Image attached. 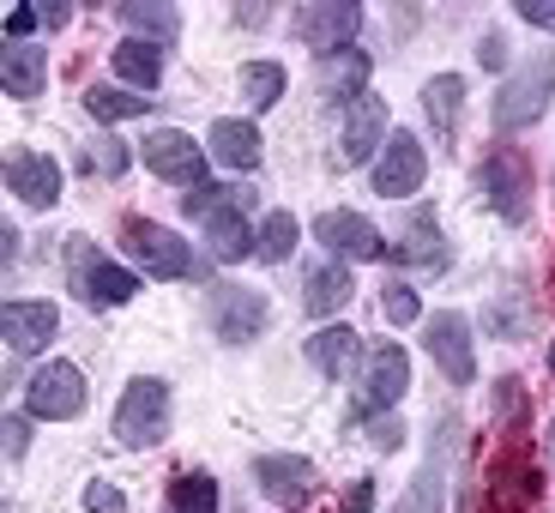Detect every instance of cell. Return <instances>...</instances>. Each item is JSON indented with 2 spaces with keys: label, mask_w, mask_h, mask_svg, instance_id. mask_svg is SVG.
<instances>
[{
  "label": "cell",
  "mask_w": 555,
  "mask_h": 513,
  "mask_svg": "<svg viewBox=\"0 0 555 513\" xmlns=\"http://www.w3.org/2000/svg\"><path fill=\"white\" fill-rule=\"evenodd\" d=\"M85 164H91V169H103V176H121V169L133 164V152H127L121 139H98V145L85 152Z\"/></svg>",
  "instance_id": "cell-37"
},
{
  "label": "cell",
  "mask_w": 555,
  "mask_h": 513,
  "mask_svg": "<svg viewBox=\"0 0 555 513\" xmlns=\"http://www.w3.org/2000/svg\"><path fill=\"white\" fill-rule=\"evenodd\" d=\"M13 254H18V230L0 218V266H13Z\"/></svg>",
  "instance_id": "cell-45"
},
{
  "label": "cell",
  "mask_w": 555,
  "mask_h": 513,
  "mask_svg": "<svg viewBox=\"0 0 555 513\" xmlns=\"http://www.w3.org/2000/svg\"><path fill=\"white\" fill-rule=\"evenodd\" d=\"M254 484H260V496L272 501V508H308L314 501V489H320V472L308 465L302 453H266V459H254Z\"/></svg>",
  "instance_id": "cell-10"
},
{
  "label": "cell",
  "mask_w": 555,
  "mask_h": 513,
  "mask_svg": "<svg viewBox=\"0 0 555 513\" xmlns=\"http://www.w3.org/2000/svg\"><path fill=\"white\" fill-rule=\"evenodd\" d=\"M115 73H121L127 85H139V98L145 91H157V79H164V49L157 42H139V37H127V42H115Z\"/></svg>",
  "instance_id": "cell-23"
},
{
  "label": "cell",
  "mask_w": 555,
  "mask_h": 513,
  "mask_svg": "<svg viewBox=\"0 0 555 513\" xmlns=\"http://www.w3.org/2000/svg\"><path fill=\"white\" fill-rule=\"evenodd\" d=\"M369 441H375V447H387V453H392V447L404 441V429H399V423H392V416H380V423H375V435H369Z\"/></svg>",
  "instance_id": "cell-44"
},
{
  "label": "cell",
  "mask_w": 555,
  "mask_h": 513,
  "mask_svg": "<svg viewBox=\"0 0 555 513\" xmlns=\"http://www.w3.org/2000/svg\"><path fill=\"white\" fill-rule=\"evenodd\" d=\"M0 181H7L30 211H49L61 200V164L49 152H30V145L0 152Z\"/></svg>",
  "instance_id": "cell-7"
},
{
  "label": "cell",
  "mask_w": 555,
  "mask_h": 513,
  "mask_svg": "<svg viewBox=\"0 0 555 513\" xmlns=\"http://www.w3.org/2000/svg\"><path fill=\"white\" fill-rule=\"evenodd\" d=\"M526 416H531L526 387H519L514 375H507V381H495V423H501V429H507V435H519V429H526Z\"/></svg>",
  "instance_id": "cell-35"
},
{
  "label": "cell",
  "mask_w": 555,
  "mask_h": 513,
  "mask_svg": "<svg viewBox=\"0 0 555 513\" xmlns=\"http://www.w3.org/2000/svg\"><path fill=\"white\" fill-rule=\"evenodd\" d=\"M206 242H211V254H218L223 266H230V260H248V254H254L248 194H236V188H230V200H218V206L206 211Z\"/></svg>",
  "instance_id": "cell-17"
},
{
  "label": "cell",
  "mask_w": 555,
  "mask_h": 513,
  "mask_svg": "<svg viewBox=\"0 0 555 513\" xmlns=\"http://www.w3.org/2000/svg\"><path fill=\"white\" fill-rule=\"evenodd\" d=\"M423 345H429V357L441 362V375L453 381V387H472V381H477L472 320H465V315H453V308H447V315H435V320H429V338H423Z\"/></svg>",
  "instance_id": "cell-15"
},
{
  "label": "cell",
  "mask_w": 555,
  "mask_h": 513,
  "mask_svg": "<svg viewBox=\"0 0 555 513\" xmlns=\"http://www.w3.org/2000/svg\"><path fill=\"white\" fill-rule=\"evenodd\" d=\"M543 496V477L526 453H501L483 477V508L477 513H531Z\"/></svg>",
  "instance_id": "cell-5"
},
{
  "label": "cell",
  "mask_w": 555,
  "mask_h": 513,
  "mask_svg": "<svg viewBox=\"0 0 555 513\" xmlns=\"http://www.w3.org/2000/svg\"><path fill=\"white\" fill-rule=\"evenodd\" d=\"M296 242H302V230H296L291 211H272V218L254 230V254H260V260H291Z\"/></svg>",
  "instance_id": "cell-31"
},
{
  "label": "cell",
  "mask_w": 555,
  "mask_h": 513,
  "mask_svg": "<svg viewBox=\"0 0 555 513\" xmlns=\"http://www.w3.org/2000/svg\"><path fill=\"white\" fill-rule=\"evenodd\" d=\"M483 326H489L495 338H519V333L531 326V303H526V296H514V291L495 296V303L483 308Z\"/></svg>",
  "instance_id": "cell-34"
},
{
  "label": "cell",
  "mask_w": 555,
  "mask_h": 513,
  "mask_svg": "<svg viewBox=\"0 0 555 513\" xmlns=\"http://www.w3.org/2000/svg\"><path fill=\"white\" fill-rule=\"evenodd\" d=\"M139 157H145V169H152V176L176 181V188H199V181H206V152H199L188 133H176V127H157V133H145Z\"/></svg>",
  "instance_id": "cell-11"
},
{
  "label": "cell",
  "mask_w": 555,
  "mask_h": 513,
  "mask_svg": "<svg viewBox=\"0 0 555 513\" xmlns=\"http://www.w3.org/2000/svg\"><path fill=\"white\" fill-rule=\"evenodd\" d=\"M0 513H13V508H7V501H0Z\"/></svg>",
  "instance_id": "cell-48"
},
{
  "label": "cell",
  "mask_w": 555,
  "mask_h": 513,
  "mask_svg": "<svg viewBox=\"0 0 555 513\" xmlns=\"http://www.w3.org/2000/svg\"><path fill=\"white\" fill-rule=\"evenodd\" d=\"M25 411L42 416V423H67V416L85 411V375L73 362H42L25 387Z\"/></svg>",
  "instance_id": "cell-8"
},
{
  "label": "cell",
  "mask_w": 555,
  "mask_h": 513,
  "mask_svg": "<svg viewBox=\"0 0 555 513\" xmlns=\"http://www.w3.org/2000/svg\"><path fill=\"white\" fill-rule=\"evenodd\" d=\"M49 85V55L37 42H0V91L7 98H37Z\"/></svg>",
  "instance_id": "cell-19"
},
{
  "label": "cell",
  "mask_w": 555,
  "mask_h": 513,
  "mask_svg": "<svg viewBox=\"0 0 555 513\" xmlns=\"http://www.w3.org/2000/svg\"><path fill=\"white\" fill-rule=\"evenodd\" d=\"M0 435H7V453H25V441H30V435H25V423H18V416H13V423H0Z\"/></svg>",
  "instance_id": "cell-46"
},
{
  "label": "cell",
  "mask_w": 555,
  "mask_h": 513,
  "mask_svg": "<svg viewBox=\"0 0 555 513\" xmlns=\"http://www.w3.org/2000/svg\"><path fill=\"white\" fill-rule=\"evenodd\" d=\"M350 296H357V284H350V272L338 260H326V266H314V272H308V296H302L308 315H338Z\"/></svg>",
  "instance_id": "cell-26"
},
{
  "label": "cell",
  "mask_w": 555,
  "mask_h": 513,
  "mask_svg": "<svg viewBox=\"0 0 555 513\" xmlns=\"http://www.w3.org/2000/svg\"><path fill=\"white\" fill-rule=\"evenodd\" d=\"M42 18H37V7H13L7 13V42H30V30H37Z\"/></svg>",
  "instance_id": "cell-40"
},
{
  "label": "cell",
  "mask_w": 555,
  "mask_h": 513,
  "mask_svg": "<svg viewBox=\"0 0 555 513\" xmlns=\"http://www.w3.org/2000/svg\"><path fill=\"white\" fill-rule=\"evenodd\" d=\"M206 145H211V157H218L223 169H260V127L254 121H236V115H223V121H211V133H206Z\"/></svg>",
  "instance_id": "cell-20"
},
{
  "label": "cell",
  "mask_w": 555,
  "mask_h": 513,
  "mask_svg": "<svg viewBox=\"0 0 555 513\" xmlns=\"http://www.w3.org/2000/svg\"><path fill=\"white\" fill-rule=\"evenodd\" d=\"M357 25H362V13L350 0H314V7H296L291 13V30L308 49H320V61L333 55V49H345V42L357 37Z\"/></svg>",
  "instance_id": "cell-13"
},
{
  "label": "cell",
  "mask_w": 555,
  "mask_h": 513,
  "mask_svg": "<svg viewBox=\"0 0 555 513\" xmlns=\"http://www.w3.org/2000/svg\"><path fill=\"white\" fill-rule=\"evenodd\" d=\"M404 387H411V357H404L399 345H380L375 357H369V369H362L357 416H380V411H392V405L404 399Z\"/></svg>",
  "instance_id": "cell-12"
},
{
  "label": "cell",
  "mask_w": 555,
  "mask_h": 513,
  "mask_svg": "<svg viewBox=\"0 0 555 513\" xmlns=\"http://www.w3.org/2000/svg\"><path fill=\"white\" fill-rule=\"evenodd\" d=\"M121 242H127V254L145 266V278H188V272H194V248H188L176 230H164V223L127 218Z\"/></svg>",
  "instance_id": "cell-4"
},
{
  "label": "cell",
  "mask_w": 555,
  "mask_h": 513,
  "mask_svg": "<svg viewBox=\"0 0 555 513\" xmlns=\"http://www.w3.org/2000/svg\"><path fill=\"white\" fill-rule=\"evenodd\" d=\"M85 513H127V496L115 484H85Z\"/></svg>",
  "instance_id": "cell-39"
},
{
  "label": "cell",
  "mask_w": 555,
  "mask_h": 513,
  "mask_svg": "<svg viewBox=\"0 0 555 513\" xmlns=\"http://www.w3.org/2000/svg\"><path fill=\"white\" fill-rule=\"evenodd\" d=\"M477 188H483V200L495 206V218H507V223L531 218V164L514 152V145H495V152L483 157Z\"/></svg>",
  "instance_id": "cell-3"
},
{
  "label": "cell",
  "mask_w": 555,
  "mask_h": 513,
  "mask_svg": "<svg viewBox=\"0 0 555 513\" xmlns=\"http://www.w3.org/2000/svg\"><path fill=\"white\" fill-rule=\"evenodd\" d=\"M79 296L98 303V308H121L139 296V272H121V266H109V260H85L79 266Z\"/></svg>",
  "instance_id": "cell-22"
},
{
  "label": "cell",
  "mask_w": 555,
  "mask_h": 513,
  "mask_svg": "<svg viewBox=\"0 0 555 513\" xmlns=\"http://www.w3.org/2000/svg\"><path fill=\"white\" fill-rule=\"evenodd\" d=\"M514 13L526 18V25H538V30H555V7H550V0H519Z\"/></svg>",
  "instance_id": "cell-41"
},
{
  "label": "cell",
  "mask_w": 555,
  "mask_h": 513,
  "mask_svg": "<svg viewBox=\"0 0 555 513\" xmlns=\"http://www.w3.org/2000/svg\"><path fill=\"white\" fill-rule=\"evenodd\" d=\"M121 25L133 30L139 42H176L181 18H176V7H164V0H121Z\"/></svg>",
  "instance_id": "cell-25"
},
{
  "label": "cell",
  "mask_w": 555,
  "mask_h": 513,
  "mask_svg": "<svg viewBox=\"0 0 555 513\" xmlns=\"http://www.w3.org/2000/svg\"><path fill=\"white\" fill-rule=\"evenodd\" d=\"M314 242H326V248L345 254V260H380V254H387V236H380L362 211H320Z\"/></svg>",
  "instance_id": "cell-16"
},
{
  "label": "cell",
  "mask_w": 555,
  "mask_h": 513,
  "mask_svg": "<svg viewBox=\"0 0 555 513\" xmlns=\"http://www.w3.org/2000/svg\"><path fill=\"white\" fill-rule=\"evenodd\" d=\"M55 303H0V338L18 350V357H30V350H42L49 338H55Z\"/></svg>",
  "instance_id": "cell-18"
},
{
  "label": "cell",
  "mask_w": 555,
  "mask_h": 513,
  "mask_svg": "<svg viewBox=\"0 0 555 513\" xmlns=\"http://www.w3.org/2000/svg\"><path fill=\"white\" fill-rule=\"evenodd\" d=\"M550 441H555V429H550Z\"/></svg>",
  "instance_id": "cell-49"
},
{
  "label": "cell",
  "mask_w": 555,
  "mask_h": 513,
  "mask_svg": "<svg viewBox=\"0 0 555 513\" xmlns=\"http://www.w3.org/2000/svg\"><path fill=\"white\" fill-rule=\"evenodd\" d=\"M387 254H392V260H404V266H435V272H441V266H447L441 223H435L429 211H416L411 230H404V242H399V248H387Z\"/></svg>",
  "instance_id": "cell-24"
},
{
  "label": "cell",
  "mask_w": 555,
  "mask_h": 513,
  "mask_svg": "<svg viewBox=\"0 0 555 513\" xmlns=\"http://www.w3.org/2000/svg\"><path fill=\"white\" fill-rule=\"evenodd\" d=\"M169 435V387L157 375H139L115 405V441L121 447H157Z\"/></svg>",
  "instance_id": "cell-1"
},
{
  "label": "cell",
  "mask_w": 555,
  "mask_h": 513,
  "mask_svg": "<svg viewBox=\"0 0 555 513\" xmlns=\"http://www.w3.org/2000/svg\"><path fill=\"white\" fill-rule=\"evenodd\" d=\"M441 508H447V477H441V465L429 459V465L411 477V489L399 496V508H392V513H441Z\"/></svg>",
  "instance_id": "cell-30"
},
{
  "label": "cell",
  "mask_w": 555,
  "mask_h": 513,
  "mask_svg": "<svg viewBox=\"0 0 555 513\" xmlns=\"http://www.w3.org/2000/svg\"><path fill=\"white\" fill-rule=\"evenodd\" d=\"M211 315V333L223 338V345H248V338L266 333V320H272V303H266L260 291H242V284H218L206 303Z\"/></svg>",
  "instance_id": "cell-6"
},
{
  "label": "cell",
  "mask_w": 555,
  "mask_h": 513,
  "mask_svg": "<svg viewBox=\"0 0 555 513\" xmlns=\"http://www.w3.org/2000/svg\"><path fill=\"white\" fill-rule=\"evenodd\" d=\"M550 369H555V345H550Z\"/></svg>",
  "instance_id": "cell-47"
},
{
  "label": "cell",
  "mask_w": 555,
  "mask_h": 513,
  "mask_svg": "<svg viewBox=\"0 0 555 513\" xmlns=\"http://www.w3.org/2000/svg\"><path fill=\"white\" fill-rule=\"evenodd\" d=\"M218 200H230V188H218V181H199V188H188V194H181V211H188V218H206Z\"/></svg>",
  "instance_id": "cell-38"
},
{
  "label": "cell",
  "mask_w": 555,
  "mask_h": 513,
  "mask_svg": "<svg viewBox=\"0 0 555 513\" xmlns=\"http://www.w3.org/2000/svg\"><path fill=\"white\" fill-rule=\"evenodd\" d=\"M157 98H139V91H121V85H91L85 91V110L98 115V121H133V115H145Z\"/></svg>",
  "instance_id": "cell-29"
},
{
  "label": "cell",
  "mask_w": 555,
  "mask_h": 513,
  "mask_svg": "<svg viewBox=\"0 0 555 513\" xmlns=\"http://www.w3.org/2000/svg\"><path fill=\"white\" fill-rule=\"evenodd\" d=\"M550 98H555V55L543 49V55H531V67H519L514 79L501 85L495 127L501 133H519V127H531L543 110H550Z\"/></svg>",
  "instance_id": "cell-2"
},
{
  "label": "cell",
  "mask_w": 555,
  "mask_h": 513,
  "mask_svg": "<svg viewBox=\"0 0 555 513\" xmlns=\"http://www.w3.org/2000/svg\"><path fill=\"white\" fill-rule=\"evenodd\" d=\"M477 61H483V67H507V42H501L495 30H489V37L477 42Z\"/></svg>",
  "instance_id": "cell-43"
},
{
  "label": "cell",
  "mask_w": 555,
  "mask_h": 513,
  "mask_svg": "<svg viewBox=\"0 0 555 513\" xmlns=\"http://www.w3.org/2000/svg\"><path fill=\"white\" fill-rule=\"evenodd\" d=\"M345 513H375V484H369V477H357V484H350Z\"/></svg>",
  "instance_id": "cell-42"
},
{
  "label": "cell",
  "mask_w": 555,
  "mask_h": 513,
  "mask_svg": "<svg viewBox=\"0 0 555 513\" xmlns=\"http://www.w3.org/2000/svg\"><path fill=\"white\" fill-rule=\"evenodd\" d=\"M423 176H429V152H423V139L404 133V127H392L387 139H380V157H375V188L387 200H404L423 188Z\"/></svg>",
  "instance_id": "cell-9"
},
{
  "label": "cell",
  "mask_w": 555,
  "mask_h": 513,
  "mask_svg": "<svg viewBox=\"0 0 555 513\" xmlns=\"http://www.w3.org/2000/svg\"><path fill=\"white\" fill-rule=\"evenodd\" d=\"M320 73H326L333 103H357L369 91V55H357V49H338V61H320Z\"/></svg>",
  "instance_id": "cell-27"
},
{
  "label": "cell",
  "mask_w": 555,
  "mask_h": 513,
  "mask_svg": "<svg viewBox=\"0 0 555 513\" xmlns=\"http://www.w3.org/2000/svg\"><path fill=\"white\" fill-rule=\"evenodd\" d=\"M169 513H218V484L206 472H181L169 484Z\"/></svg>",
  "instance_id": "cell-32"
},
{
  "label": "cell",
  "mask_w": 555,
  "mask_h": 513,
  "mask_svg": "<svg viewBox=\"0 0 555 513\" xmlns=\"http://www.w3.org/2000/svg\"><path fill=\"white\" fill-rule=\"evenodd\" d=\"M380 315H387L392 326H411V320L423 315V303H416L411 284H387V296H380Z\"/></svg>",
  "instance_id": "cell-36"
},
{
  "label": "cell",
  "mask_w": 555,
  "mask_h": 513,
  "mask_svg": "<svg viewBox=\"0 0 555 513\" xmlns=\"http://www.w3.org/2000/svg\"><path fill=\"white\" fill-rule=\"evenodd\" d=\"M357 357H362V338L350 333L345 320H333V326H320V333L308 338V362H314L320 375H333V381H345L350 369H357Z\"/></svg>",
  "instance_id": "cell-21"
},
{
  "label": "cell",
  "mask_w": 555,
  "mask_h": 513,
  "mask_svg": "<svg viewBox=\"0 0 555 513\" xmlns=\"http://www.w3.org/2000/svg\"><path fill=\"white\" fill-rule=\"evenodd\" d=\"M242 98H248L254 110H272V103L284 98V67H278V61H248V67H242Z\"/></svg>",
  "instance_id": "cell-33"
},
{
  "label": "cell",
  "mask_w": 555,
  "mask_h": 513,
  "mask_svg": "<svg viewBox=\"0 0 555 513\" xmlns=\"http://www.w3.org/2000/svg\"><path fill=\"white\" fill-rule=\"evenodd\" d=\"M459 103H465V79H459V73H441V79H429V91H423V110H429V121H435V133H441V139H453Z\"/></svg>",
  "instance_id": "cell-28"
},
{
  "label": "cell",
  "mask_w": 555,
  "mask_h": 513,
  "mask_svg": "<svg viewBox=\"0 0 555 513\" xmlns=\"http://www.w3.org/2000/svg\"><path fill=\"white\" fill-rule=\"evenodd\" d=\"M387 139V98L362 91L357 103H345V133H338V169H357L380 152Z\"/></svg>",
  "instance_id": "cell-14"
}]
</instances>
